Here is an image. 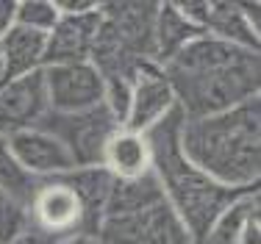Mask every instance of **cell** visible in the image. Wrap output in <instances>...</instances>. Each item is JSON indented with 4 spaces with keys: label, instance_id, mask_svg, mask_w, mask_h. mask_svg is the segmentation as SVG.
I'll use <instances>...</instances> for the list:
<instances>
[{
    "label": "cell",
    "instance_id": "cell-5",
    "mask_svg": "<svg viewBox=\"0 0 261 244\" xmlns=\"http://www.w3.org/2000/svg\"><path fill=\"white\" fill-rule=\"evenodd\" d=\"M97 239L100 244H195L167 200L134 216H106Z\"/></svg>",
    "mask_w": 261,
    "mask_h": 244
},
{
    "label": "cell",
    "instance_id": "cell-8",
    "mask_svg": "<svg viewBox=\"0 0 261 244\" xmlns=\"http://www.w3.org/2000/svg\"><path fill=\"white\" fill-rule=\"evenodd\" d=\"M47 111H50V105H47L42 70L0 84V136L39 128Z\"/></svg>",
    "mask_w": 261,
    "mask_h": 244
},
{
    "label": "cell",
    "instance_id": "cell-17",
    "mask_svg": "<svg viewBox=\"0 0 261 244\" xmlns=\"http://www.w3.org/2000/svg\"><path fill=\"white\" fill-rule=\"evenodd\" d=\"M159 203H164V192H161L153 172L134 180H114L109 205H106V216H134Z\"/></svg>",
    "mask_w": 261,
    "mask_h": 244
},
{
    "label": "cell",
    "instance_id": "cell-30",
    "mask_svg": "<svg viewBox=\"0 0 261 244\" xmlns=\"http://www.w3.org/2000/svg\"><path fill=\"white\" fill-rule=\"evenodd\" d=\"M0 78H3V59H0Z\"/></svg>",
    "mask_w": 261,
    "mask_h": 244
},
{
    "label": "cell",
    "instance_id": "cell-27",
    "mask_svg": "<svg viewBox=\"0 0 261 244\" xmlns=\"http://www.w3.org/2000/svg\"><path fill=\"white\" fill-rule=\"evenodd\" d=\"M239 244H261V222L258 220H250V222L245 225Z\"/></svg>",
    "mask_w": 261,
    "mask_h": 244
},
{
    "label": "cell",
    "instance_id": "cell-29",
    "mask_svg": "<svg viewBox=\"0 0 261 244\" xmlns=\"http://www.w3.org/2000/svg\"><path fill=\"white\" fill-rule=\"evenodd\" d=\"M242 9H245L247 20H250V25L261 34V6L258 3H242Z\"/></svg>",
    "mask_w": 261,
    "mask_h": 244
},
{
    "label": "cell",
    "instance_id": "cell-3",
    "mask_svg": "<svg viewBox=\"0 0 261 244\" xmlns=\"http://www.w3.org/2000/svg\"><path fill=\"white\" fill-rule=\"evenodd\" d=\"M181 120H184V111L175 105L170 111V117L161 120L156 128H150L145 136L150 142L153 175H156L161 192H164L167 205L186 225L192 239H197L245 192L217 183L208 175H203L192 161H186V155L181 153V145H178Z\"/></svg>",
    "mask_w": 261,
    "mask_h": 244
},
{
    "label": "cell",
    "instance_id": "cell-14",
    "mask_svg": "<svg viewBox=\"0 0 261 244\" xmlns=\"http://www.w3.org/2000/svg\"><path fill=\"white\" fill-rule=\"evenodd\" d=\"M61 180L81 200V208H84V230L86 233H97V228H100V222L106 216V205H109L111 189H114V178L103 167H81V170L61 175Z\"/></svg>",
    "mask_w": 261,
    "mask_h": 244
},
{
    "label": "cell",
    "instance_id": "cell-24",
    "mask_svg": "<svg viewBox=\"0 0 261 244\" xmlns=\"http://www.w3.org/2000/svg\"><path fill=\"white\" fill-rule=\"evenodd\" d=\"M59 17H81V14H92L100 9V3L95 0H56Z\"/></svg>",
    "mask_w": 261,
    "mask_h": 244
},
{
    "label": "cell",
    "instance_id": "cell-26",
    "mask_svg": "<svg viewBox=\"0 0 261 244\" xmlns=\"http://www.w3.org/2000/svg\"><path fill=\"white\" fill-rule=\"evenodd\" d=\"M17 22V3L14 0H0V36Z\"/></svg>",
    "mask_w": 261,
    "mask_h": 244
},
{
    "label": "cell",
    "instance_id": "cell-22",
    "mask_svg": "<svg viewBox=\"0 0 261 244\" xmlns=\"http://www.w3.org/2000/svg\"><path fill=\"white\" fill-rule=\"evenodd\" d=\"M28 228H31L28 205L14 203L9 197H0V244H11Z\"/></svg>",
    "mask_w": 261,
    "mask_h": 244
},
{
    "label": "cell",
    "instance_id": "cell-13",
    "mask_svg": "<svg viewBox=\"0 0 261 244\" xmlns=\"http://www.w3.org/2000/svg\"><path fill=\"white\" fill-rule=\"evenodd\" d=\"M0 59H3L0 84L45 70V34H36L22 25H11L0 36Z\"/></svg>",
    "mask_w": 261,
    "mask_h": 244
},
{
    "label": "cell",
    "instance_id": "cell-4",
    "mask_svg": "<svg viewBox=\"0 0 261 244\" xmlns=\"http://www.w3.org/2000/svg\"><path fill=\"white\" fill-rule=\"evenodd\" d=\"M39 128L50 130L56 139L67 147L75 170H81V167H100L103 164V150L111 136L120 130V122L100 103L95 109L67 111V114L47 111V117L42 120Z\"/></svg>",
    "mask_w": 261,
    "mask_h": 244
},
{
    "label": "cell",
    "instance_id": "cell-16",
    "mask_svg": "<svg viewBox=\"0 0 261 244\" xmlns=\"http://www.w3.org/2000/svg\"><path fill=\"white\" fill-rule=\"evenodd\" d=\"M200 34H203L200 28H195L189 20L181 17L175 3H159L156 25H153V64L164 67L172 56H178Z\"/></svg>",
    "mask_w": 261,
    "mask_h": 244
},
{
    "label": "cell",
    "instance_id": "cell-10",
    "mask_svg": "<svg viewBox=\"0 0 261 244\" xmlns=\"http://www.w3.org/2000/svg\"><path fill=\"white\" fill-rule=\"evenodd\" d=\"M6 142H9V150L14 153V158L39 180H56L75 170L67 147L45 128L17 130V133L6 136Z\"/></svg>",
    "mask_w": 261,
    "mask_h": 244
},
{
    "label": "cell",
    "instance_id": "cell-7",
    "mask_svg": "<svg viewBox=\"0 0 261 244\" xmlns=\"http://www.w3.org/2000/svg\"><path fill=\"white\" fill-rule=\"evenodd\" d=\"M175 105V92L164 78L161 67H156L153 61H142L130 78V105L122 128L147 133L161 120H167Z\"/></svg>",
    "mask_w": 261,
    "mask_h": 244
},
{
    "label": "cell",
    "instance_id": "cell-12",
    "mask_svg": "<svg viewBox=\"0 0 261 244\" xmlns=\"http://www.w3.org/2000/svg\"><path fill=\"white\" fill-rule=\"evenodd\" d=\"M103 170L114 180H134L142 175L153 172V155H150V142L145 133L120 128L109 139L103 150Z\"/></svg>",
    "mask_w": 261,
    "mask_h": 244
},
{
    "label": "cell",
    "instance_id": "cell-11",
    "mask_svg": "<svg viewBox=\"0 0 261 244\" xmlns=\"http://www.w3.org/2000/svg\"><path fill=\"white\" fill-rule=\"evenodd\" d=\"M103 22V3L92 14L59 17L53 31L45 36V67L53 64H84L92 59L97 31Z\"/></svg>",
    "mask_w": 261,
    "mask_h": 244
},
{
    "label": "cell",
    "instance_id": "cell-6",
    "mask_svg": "<svg viewBox=\"0 0 261 244\" xmlns=\"http://www.w3.org/2000/svg\"><path fill=\"white\" fill-rule=\"evenodd\" d=\"M45 75L47 105L56 114L84 111L103 103V75L92 61L84 64H53L42 70Z\"/></svg>",
    "mask_w": 261,
    "mask_h": 244
},
{
    "label": "cell",
    "instance_id": "cell-2",
    "mask_svg": "<svg viewBox=\"0 0 261 244\" xmlns=\"http://www.w3.org/2000/svg\"><path fill=\"white\" fill-rule=\"evenodd\" d=\"M178 145L186 161L236 192L258 189L261 97L206 117H184Z\"/></svg>",
    "mask_w": 261,
    "mask_h": 244
},
{
    "label": "cell",
    "instance_id": "cell-1",
    "mask_svg": "<svg viewBox=\"0 0 261 244\" xmlns=\"http://www.w3.org/2000/svg\"><path fill=\"white\" fill-rule=\"evenodd\" d=\"M184 117L228 111L258 97L261 59L253 50L200 34L161 67Z\"/></svg>",
    "mask_w": 261,
    "mask_h": 244
},
{
    "label": "cell",
    "instance_id": "cell-25",
    "mask_svg": "<svg viewBox=\"0 0 261 244\" xmlns=\"http://www.w3.org/2000/svg\"><path fill=\"white\" fill-rule=\"evenodd\" d=\"M56 241H59L56 236H50V233H45V230H39V228H34V225H31V228L22 230V233L17 236L11 244H56Z\"/></svg>",
    "mask_w": 261,
    "mask_h": 244
},
{
    "label": "cell",
    "instance_id": "cell-23",
    "mask_svg": "<svg viewBox=\"0 0 261 244\" xmlns=\"http://www.w3.org/2000/svg\"><path fill=\"white\" fill-rule=\"evenodd\" d=\"M175 9L181 11L184 20H189L195 28H206V17H208V0H189V3H175Z\"/></svg>",
    "mask_w": 261,
    "mask_h": 244
},
{
    "label": "cell",
    "instance_id": "cell-19",
    "mask_svg": "<svg viewBox=\"0 0 261 244\" xmlns=\"http://www.w3.org/2000/svg\"><path fill=\"white\" fill-rule=\"evenodd\" d=\"M45 180L34 178L20 161L14 158V153L9 150L6 136H0V197H9L14 203L31 205L34 195L39 192V186Z\"/></svg>",
    "mask_w": 261,
    "mask_h": 244
},
{
    "label": "cell",
    "instance_id": "cell-20",
    "mask_svg": "<svg viewBox=\"0 0 261 244\" xmlns=\"http://www.w3.org/2000/svg\"><path fill=\"white\" fill-rule=\"evenodd\" d=\"M59 22V9H56V0H25V3H17V22L22 28H31L36 34H50L53 25Z\"/></svg>",
    "mask_w": 261,
    "mask_h": 244
},
{
    "label": "cell",
    "instance_id": "cell-15",
    "mask_svg": "<svg viewBox=\"0 0 261 244\" xmlns=\"http://www.w3.org/2000/svg\"><path fill=\"white\" fill-rule=\"evenodd\" d=\"M203 34L214 36V39L225 42V45L253 50V53H258V45H261V34L250 25L242 3H225V0L208 3V17H206Z\"/></svg>",
    "mask_w": 261,
    "mask_h": 244
},
{
    "label": "cell",
    "instance_id": "cell-18",
    "mask_svg": "<svg viewBox=\"0 0 261 244\" xmlns=\"http://www.w3.org/2000/svg\"><path fill=\"white\" fill-rule=\"evenodd\" d=\"M250 220H258V189H250L236 197L206 228V233L197 236L195 244H239L242 230Z\"/></svg>",
    "mask_w": 261,
    "mask_h": 244
},
{
    "label": "cell",
    "instance_id": "cell-28",
    "mask_svg": "<svg viewBox=\"0 0 261 244\" xmlns=\"http://www.w3.org/2000/svg\"><path fill=\"white\" fill-rule=\"evenodd\" d=\"M56 244H100L97 233H86V230H78V233H70V236H61Z\"/></svg>",
    "mask_w": 261,
    "mask_h": 244
},
{
    "label": "cell",
    "instance_id": "cell-21",
    "mask_svg": "<svg viewBox=\"0 0 261 244\" xmlns=\"http://www.w3.org/2000/svg\"><path fill=\"white\" fill-rule=\"evenodd\" d=\"M103 105L122 128L130 105V75H103Z\"/></svg>",
    "mask_w": 261,
    "mask_h": 244
},
{
    "label": "cell",
    "instance_id": "cell-9",
    "mask_svg": "<svg viewBox=\"0 0 261 244\" xmlns=\"http://www.w3.org/2000/svg\"><path fill=\"white\" fill-rule=\"evenodd\" d=\"M28 214H31V225L34 228L45 230V233L56 236V239L84 230L81 200L61 178L45 180L39 186V192L34 195V200L28 205Z\"/></svg>",
    "mask_w": 261,
    "mask_h": 244
}]
</instances>
